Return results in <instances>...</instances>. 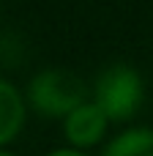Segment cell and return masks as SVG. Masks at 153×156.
Returning <instances> with one entry per match:
<instances>
[{
  "instance_id": "cell-1",
  "label": "cell",
  "mask_w": 153,
  "mask_h": 156,
  "mask_svg": "<svg viewBox=\"0 0 153 156\" xmlns=\"http://www.w3.org/2000/svg\"><path fill=\"white\" fill-rule=\"evenodd\" d=\"M25 101H27V110H33L36 115L63 121L77 107L90 101V85L77 71L41 69L38 74L30 77L25 88Z\"/></svg>"
},
{
  "instance_id": "cell-2",
  "label": "cell",
  "mask_w": 153,
  "mask_h": 156,
  "mask_svg": "<svg viewBox=\"0 0 153 156\" xmlns=\"http://www.w3.org/2000/svg\"><path fill=\"white\" fill-rule=\"evenodd\" d=\"M90 101L101 107L110 123H129L145 104V80L129 63H110L93 80Z\"/></svg>"
},
{
  "instance_id": "cell-3",
  "label": "cell",
  "mask_w": 153,
  "mask_h": 156,
  "mask_svg": "<svg viewBox=\"0 0 153 156\" xmlns=\"http://www.w3.org/2000/svg\"><path fill=\"white\" fill-rule=\"evenodd\" d=\"M63 123V137H66V145L74 148V151H90L96 145L104 143L107 132H110V118L101 112L99 104L93 101H85L82 107H77L68 118L60 121Z\"/></svg>"
},
{
  "instance_id": "cell-4",
  "label": "cell",
  "mask_w": 153,
  "mask_h": 156,
  "mask_svg": "<svg viewBox=\"0 0 153 156\" xmlns=\"http://www.w3.org/2000/svg\"><path fill=\"white\" fill-rule=\"evenodd\" d=\"M27 121V101L25 93L8 82L5 77H0V148H5L8 143H14Z\"/></svg>"
},
{
  "instance_id": "cell-5",
  "label": "cell",
  "mask_w": 153,
  "mask_h": 156,
  "mask_svg": "<svg viewBox=\"0 0 153 156\" xmlns=\"http://www.w3.org/2000/svg\"><path fill=\"white\" fill-rule=\"evenodd\" d=\"M101 156H153V129L131 126L112 134L101 145Z\"/></svg>"
},
{
  "instance_id": "cell-6",
  "label": "cell",
  "mask_w": 153,
  "mask_h": 156,
  "mask_svg": "<svg viewBox=\"0 0 153 156\" xmlns=\"http://www.w3.org/2000/svg\"><path fill=\"white\" fill-rule=\"evenodd\" d=\"M44 156H90V154H85V151H74V148L63 145V148H52V151H47Z\"/></svg>"
},
{
  "instance_id": "cell-7",
  "label": "cell",
  "mask_w": 153,
  "mask_h": 156,
  "mask_svg": "<svg viewBox=\"0 0 153 156\" xmlns=\"http://www.w3.org/2000/svg\"><path fill=\"white\" fill-rule=\"evenodd\" d=\"M0 156H16L14 151H5V148H0Z\"/></svg>"
}]
</instances>
